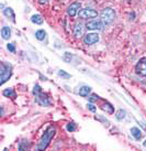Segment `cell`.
<instances>
[{
  "label": "cell",
  "instance_id": "9",
  "mask_svg": "<svg viewBox=\"0 0 146 151\" xmlns=\"http://www.w3.org/2000/svg\"><path fill=\"white\" fill-rule=\"evenodd\" d=\"M99 41V35L97 33H88L83 38V42L87 45H92Z\"/></svg>",
  "mask_w": 146,
  "mask_h": 151
},
{
  "label": "cell",
  "instance_id": "16",
  "mask_svg": "<svg viewBox=\"0 0 146 151\" xmlns=\"http://www.w3.org/2000/svg\"><path fill=\"white\" fill-rule=\"evenodd\" d=\"M31 21L33 22V23H35V24H42L44 20H43L41 14H33L32 18H31Z\"/></svg>",
  "mask_w": 146,
  "mask_h": 151
},
{
  "label": "cell",
  "instance_id": "1",
  "mask_svg": "<svg viewBox=\"0 0 146 151\" xmlns=\"http://www.w3.org/2000/svg\"><path fill=\"white\" fill-rule=\"evenodd\" d=\"M55 132H56V128L53 126L48 127L46 131L44 132V134L42 136L41 140L38 145V150H45L46 148L48 147L51 140L53 139V137L55 136Z\"/></svg>",
  "mask_w": 146,
  "mask_h": 151
},
{
  "label": "cell",
  "instance_id": "13",
  "mask_svg": "<svg viewBox=\"0 0 146 151\" xmlns=\"http://www.w3.org/2000/svg\"><path fill=\"white\" fill-rule=\"evenodd\" d=\"M131 134H132V136H133L136 140H141L142 137H143L142 131H141V129H138L137 127H133V128H131Z\"/></svg>",
  "mask_w": 146,
  "mask_h": 151
},
{
  "label": "cell",
  "instance_id": "12",
  "mask_svg": "<svg viewBox=\"0 0 146 151\" xmlns=\"http://www.w3.org/2000/svg\"><path fill=\"white\" fill-rule=\"evenodd\" d=\"M1 37L4 40H9L10 37H11V29L7 27V25H4L2 27V29H1Z\"/></svg>",
  "mask_w": 146,
  "mask_h": 151
},
{
  "label": "cell",
  "instance_id": "3",
  "mask_svg": "<svg viewBox=\"0 0 146 151\" xmlns=\"http://www.w3.org/2000/svg\"><path fill=\"white\" fill-rule=\"evenodd\" d=\"M100 19L103 21V23L105 25L108 24H111L113 21H114V19L117 17V14H115V11L111 8H104L100 13Z\"/></svg>",
  "mask_w": 146,
  "mask_h": 151
},
{
  "label": "cell",
  "instance_id": "14",
  "mask_svg": "<svg viewBox=\"0 0 146 151\" xmlns=\"http://www.w3.org/2000/svg\"><path fill=\"white\" fill-rule=\"evenodd\" d=\"M91 93V87L90 86H83L79 89V95L81 97H87Z\"/></svg>",
  "mask_w": 146,
  "mask_h": 151
},
{
  "label": "cell",
  "instance_id": "2",
  "mask_svg": "<svg viewBox=\"0 0 146 151\" xmlns=\"http://www.w3.org/2000/svg\"><path fill=\"white\" fill-rule=\"evenodd\" d=\"M12 75V67L10 64H7L4 62H1L0 65V84L4 85L7 81Z\"/></svg>",
  "mask_w": 146,
  "mask_h": 151
},
{
  "label": "cell",
  "instance_id": "17",
  "mask_svg": "<svg viewBox=\"0 0 146 151\" xmlns=\"http://www.w3.org/2000/svg\"><path fill=\"white\" fill-rule=\"evenodd\" d=\"M101 109H102V110H104L105 113H108V114H113V113H114L113 106L111 105V104H109V103H105L104 105L101 106Z\"/></svg>",
  "mask_w": 146,
  "mask_h": 151
},
{
  "label": "cell",
  "instance_id": "25",
  "mask_svg": "<svg viewBox=\"0 0 146 151\" xmlns=\"http://www.w3.org/2000/svg\"><path fill=\"white\" fill-rule=\"evenodd\" d=\"M7 49H8L10 52H12V53H14V52H16V46H14V44H13V43H9L8 45H7Z\"/></svg>",
  "mask_w": 146,
  "mask_h": 151
},
{
  "label": "cell",
  "instance_id": "7",
  "mask_svg": "<svg viewBox=\"0 0 146 151\" xmlns=\"http://www.w3.org/2000/svg\"><path fill=\"white\" fill-rule=\"evenodd\" d=\"M35 101H36V103L40 104L41 106H50L51 105L50 98H48L47 95L44 94L43 92L38 93V95H35Z\"/></svg>",
  "mask_w": 146,
  "mask_h": 151
},
{
  "label": "cell",
  "instance_id": "26",
  "mask_svg": "<svg viewBox=\"0 0 146 151\" xmlns=\"http://www.w3.org/2000/svg\"><path fill=\"white\" fill-rule=\"evenodd\" d=\"M87 107H88V109H89V110H90V111H96V107H95V106L92 105L91 103H90V104H88L87 105Z\"/></svg>",
  "mask_w": 146,
  "mask_h": 151
},
{
  "label": "cell",
  "instance_id": "6",
  "mask_svg": "<svg viewBox=\"0 0 146 151\" xmlns=\"http://www.w3.org/2000/svg\"><path fill=\"white\" fill-rule=\"evenodd\" d=\"M135 71L138 75L141 76H146V56L142 58L140 60L135 66Z\"/></svg>",
  "mask_w": 146,
  "mask_h": 151
},
{
  "label": "cell",
  "instance_id": "29",
  "mask_svg": "<svg viewBox=\"0 0 146 151\" xmlns=\"http://www.w3.org/2000/svg\"><path fill=\"white\" fill-rule=\"evenodd\" d=\"M143 146H145V147H146V140L144 141V142H143Z\"/></svg>",
  "mask_w": 146,
  "mask_h": 151
},
{
  "label": "cell",
  "instance_id": "27",
  "mask_svg": "<svg viewBox=\"0 0 146 151\" xmlns=\"http://www.w3.org/2000/svg\"><path fill=\"white\" fill-rule=\"evenodd\" d=\"M137 122H138V125L142 127L143 129L145 130V132H146V124L145 122H140V120H137Z\"/></svg>",
  "mask_w": 146,
  "mask_h": 151
},
{
  "label": "cell",
  "instance_id": "4",
  "mask_svg": "<svg viewBox=\"0 0 146 151\" xmlns=\"http://www.w3.org/2000/svg\"><path fill=\"white\" fill-rule=\"evenodd\" d=\"M104 27H105V24H104L101 19L93 18V19H90V20H88L86 22V28L88 30H92V31H95V30H103Z\"/></svg>",
  "mask_w": 146,
  "mask_h": 151
},
{
  "label": "cell",
  "instance_id": "5",
  "mask_svg": "<svg viewBox=\"0 0 146 151\" xmlns=\"http://www.w3.org/2000/svg\"><path fill=\"white\" fill-rule=\"evenodd\" d=\"M78 16H79L80 19H90V18H96L98 16V12H97V10H95V9L85 8L79 10Z\"/></svg>",
  "mask_w": 146,
  "mask_h": 151
},
{
  "label": "cell",
  "instance_id": "11",
  "mask_svg": "<svg viewBox=\"0 0 146 151\" xmlns=\"http://www.w3.org/2000/svg\"><path fill=\"white\" fill-rule=\"evenodd\" d=\"M4 14L7 18H10L12 22H16V14H14V11H13L12 8H10V7L4 8Z\"/></svg>",
  "mask_w": 146,
  "mask_h": 151
},
{
  "label": "cell",
  "instance_id": "23",
  "mask_svg": "<svg viewBox=\"0 0 146 151\" xmlns=\"http://www.w3.org/2000/svg\"><path fill=\"white\" fill-rule=\"evenodd\" d=\"M99 99H100V97L98 96L97 94H92L91 96L89 97V101H90V103H92V101H99Z\"/></svg>",
  "mask_w": 146,
  "mask_h": 151
},
{
  "label": "cell",
  "instance_id": "20",
  "mask_svg": "<svg viewBox=\"0 0 146 151\" xmlns=\"http://www.w3.org/2000/svg\"><path fill=\"white\" fill-rule=\"evenodd\" d=\"M66 128L69 132H73V131H75L77 127H76V124H74V122H69V124H67Z\"/></svg>",
  "mask_w": 146,
  "mask_h": 151
},
{
  "label": "cell",
  "instance_id": "21",
  "mask_svg": "<svg viewBox=\"0 0 146 151\" xmlns=\"http://www.w3.org/2000/svg\"><path fill=\"white\" fill-rule=\"evenodd\" d=\"M58 76H61L63 78H71V74H68V73H66V72L63 71V70L58 71Z\"/></svg>",
  "mask_w": 146,
  "mask_h": 151
},
{
  "label": "cell",
  "instance_id": "18",
  "mask_svg": "<svg viewBox=\"0 0 146 151\" xmlns=\"http://www.w3.org/2000/svg\"><path fill=\"white\" fill-rule=\"evenodd\" d=\"M35 38L38 39V41H43L46 38V32L44 30H38L35 32Z\"/></svg>",
  "mask_w": 146,
  "mask_h": 151
},
{
  "label": "cell",
  "instance_id": "10",
  "mask_svg": "<svg viewBox=\"0 0 146 151\" xmlns=\"http://www.w3.org/2000/svg\"><path fill=\"white\" fill-rule=\"evenodd\" d=\"M73 33H74V35H75L76 38H81L83 34V25L80 24V23H76L74 25V28H73Z\"/></svg>",
  "mask_w": 146,
  "mask_h": 151
},
{
  "label": "cell",
  "instance_id": "15",
  "mask_svg": "<svg viewBox=\"0 0 146 151\" xmlns=\"http://www.w3.org/2000/svg\"><path fill=\"white\" fill-rule=\"evenodd\" d=\"M2 94H4V96L6 97H10V98H12V99H14L16 98V92L13 91L12 88H6L4 92H2Z\"/></svg>",
  "mask_w": 146,
  "mask_h": 151
},
{
  "label": "cell",
  "instance_id": "28",
  "mask_svg": "<svg viewBox=\"0 0 146 151\" xmlns=\"http://www.w3.org/2000/svg\"><path fill=\"white\" fill-rule=\"evenodd\" d=\"M50 0H38V4H47Z\"/></svg>",
  "mask_w": 146,
  "mask_h": 151
},
{
  "label": "cell",
  "instance_id": "19",
  "mask_svg": "<svg viewBox=\"0 0 146 151\" xmlns=\"http://www.w3.org/2000/svg\"><path fill=\"white\" fill-rule=\"evenodd\" d=\"M125 116H126V113H125V110L123 109H119L115 114V117H117L118 120H122V119H124Z\"/></svg>",
  "mask_w": 146,
  "mask_h": 151
},
{
  "label": "cell",
  "instance_id": "8",
  "mask_svg": "<svg viewBox=\"0 0 146 151\" xmlns=\"http://www.w3.org/2000/svg\"><path fill=\"white\" fill-rule=\"evenodd\" d=\"M80 7H81V4H80V2H73V4H71L69 6H68V8H67V14L71 18H74L78 13V11H79Z\"/></svg>",
  "mask_w": 146,
  "mask_h": 151
},
{
  "label": "cell",
  "instance_id": "24",
  "mask_svg": "<svg viewBox=\"0 0 146 151\" xmlns=\"http://www.w3.org/2000/svg\"><path fill=\"white\" fill-rule=\"evenodd\" d=\"M41 92H42L41 86H40V85H35V86H34V89H33V94H34V96H35V95H38V93H41Z\"/></svg>",
  "mask_w": 146,
  "mask_h": 151
},
{
  "label": "cell",
  "instance_id": "22",
  "mask_svg": "<svg viewBox=\"0 0 146 151\" xmlns=\"http://www.w3.org/2000/svg\"><path fill=\"white\" fill-rule=\"evenodd\" d=\"M29 142H28V140L25 141V142H21L20 146H19V150H24V149H26V148H29Z\"/></svg>",
  "mask_w": 146,
  "mask_h": 151
}]
</instances>
